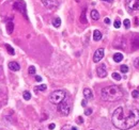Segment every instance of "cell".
Wrapping results in <instances>:
<instances>
[{
    "mask_svg": "<svg viewBox=\"0 0 139 130\" xmlns=\"http://www.w3.org/2000/svg\"><path fill=\"white\" fill-rule=\"evenodd\" d=\"M111 122L120 130L131 129L139 123V110L132 106L119 107L112 113Z\"/></svg>",
    "mask_w": 139,
    "mask_h": 130,
    "instance_id": "cell-1",
    "label": "cell"
},
{
    "mask_svg": "<svg viewBox=\"0 0 139 130\" xmlns=\"http://www.w3.org/2000/svg\"><path fill=\"white\" fill-rule=\"evenodd\" d=\"M123 96H124V93L121 90V87L118 85L106 86L101 92V97L104 101H109V102L118 101L122 99Z\"/></svg>",
    "mask_w": 139,
    "mask_h": 130,
    "instance_id": "cell-2",
    "label": "cell"
},
{
    "mask_svg": "<svg viewBox=\"0 0 139 130\" xmlns=\"http://www.w3.org/2000/svg\"><path fill=\"white\" fill-rule=\"evenodd\" d=\"M65 98H66L65 92L62 90H57V91H54L49 95V101L51 103H54V105H59V103L62 102Z\"/></svg>",
    "mask_w": 139,
    "mask_h": 130,
    "instance_id": "cell-3",
    "label": "cell"
},
{
    "mask_svg": "<svg viewBox=\"0 0 139 130\" xmlns=\"http://www.w3.org/2000/svg\"><path fill=\"white\" fill-rule=\"evenodd\" d=\"M58 110L62 115H69L70 112H71V102L69 101L68 98H65L62 102L59 103Z\"/></svg>",
    "mask_w": 139,
    "mask_h": 130,
    "instance_id": "cell-4",
    "label": "cell"
},
{
    "mask_svg": "<svg viewBox=\"0 0 139 130\" xmlns=\"http://www.w3.org/2000/svg\"><path fill=\"white\" fill-rule=\"evenodd\" d=\"M125 7L130 13L139 12V0H125Z\"/></svg>",
    "mask_w": 139,
    "mask_h": 130,
    "instance_id": "cell-5",
    "label": "cell"
},
{
    "mask_svg": "<svg viewBox=\"0 0 139 130\" xmlns=\"http://www.w3.org/2000/svg\"><path fill=\"white\" fill-rule=\"evenodd\" d=\"M13 8L15 10H17V11H19L20 13H23L25 15V17L27 18V14H26V3L24 1H16L14 3Z\"/></svg>",
    "mask_w": 139,
    "mask_h": 130,
    "instance_id": "cell-6",
    "label": "cell"
},
{
    "mask_svg": "<svg viewBox=\"0 0 139 130\" xmlns=\"http://www.w3.org/2000/svg\"><path fill=\"white\" fill-rule=\"evenodd\" d=\"M96 74H97V76H99L100 78H105L107 76V67H106V65L104 63L100 64V66L97 67Z\"/></svg>",
    "mask_w": 139,
    "mask_h": 130,
    "instance_id": "cell-7",
    "label": "cell"
},
{
    "mask_svg": "<svg viewBox=\"0 0 139 130\" xmlns=\"http://www.w3.org/2000/svg\"><path fill=\"white\" fill-rule=\"evenodd\" d=\"M43 3V6L47 9H55L58 7V1L57 0H41Z\"/></svg>",
    "mask_w": 139,
    "mask_h": 130,
    "instance_id": "cell-8",
    "label": "cell"
},
{
    "mask_svg": "<svg viewBox=\"0 0 139 130\" xmlns=\"http://www.w3.org/2000/svg\"><path fill=\"white\" fill-rule=\"evenodd\" d=\"M103 58H104V49L103 48H99L95 52H94V55H93V62L97 63L100 62Z\"/></svg>",
    "mask_w": 139,
    "mask_h": 130,
    "instance_id": "cell-9",
    "label": "cell"
},
{
    "mask_svg": "<svg viewBox=\"0 0 139 130\" xmlns=\"http://www.w3.org/2000/svg\"><path fill=\"white\" fill-rule=\"evenodd\" d=\"M84 96L87 100L93 99V92H92L91 89H89V87H86V89H84Z\"/></svg>",
    "mask_w": 139,
    "mask_h": 130,
    "instance_id": "cell-10",
    "label": "cell"
},
{
    "mask_svg": "<svg viewBox=\"0 0 139 130\" xmlns=\"http://www.w3.org/2000/svg\"><path fill=\"white\" fill-rule=\"evenodd\" d=\"M9 68L11 70H13V71H18L20 69V65L17 63V62L12 61V62H10L9 63Z\"/></svg>",
    "mask_w": 139,
    "mask_h": 130,
    "instance_id": "cell-11",
    "label": "cell"
},
{
    "mask_svg": "<svg viewBox=\"0 0 139 130\" xmlns=\"http://www.w3.org/2000/svg\"><path fill=\"white\" fill-rule=\"evenodd\" d=\"M13 30H14V25H13V23H12V20H11V19L7 20V32H8L9 34H12Z\"/></svg>",
    "mask_w": 139,
    "mask_h": 130,
    "instance_id": "cell-12",
    "label": "cell"
},
{
    "mask_svg": "<svg viewBox=\"0 0 139 130\" xmlns=\"http://www.w3.org/2000/svg\"><path fill=\"white\" fill-rule=\"evenodd\" d=\"M133 46H132V48L134 50H136V49H139V35L137 36H134V39H133Z\"/></svg>",
    "mask_w": 139,
    "mask_h": 130,
    "instance_id": "cell-13",
    "label": "cell"
},
{
    "mask_svg": "<svg viewBox=\"0 0 139 130\" xmlns=\"http://www.w3.org/2000/svg\"><path fill=\"white\" fill-rule=\"evenodd\" d=\"M93 40L95 42H99L102 40V33L100 32V30H94L93 31Z\"/></svg>",
    "mask_w": 139,
    "mask_h": 130,
    "instance_id": "cell-14",
    "label": "cell"
},
{
    "mask_svg": "<svg viewBox=\"0 0 139 130\" xmlns=\"http://www.w3.org/2000/svg\"><path fill=\"white\" fill-rule=\"evenodd\" d=\"M91 18L93 20H99L100 19V13L96 10H92L91 11Z\"/></svg>",
    "mask_w": 139,
    "mask_h": 130,
    "instance_id": "cell-15",
    "label": "cell"
},
{
    "mask_svg": "<svg viewBox=\"0 0 139 130\" xmlns=\"http://www.w3.org/2000/svg\"><path fill=\"white\" fill-rule=\"evenodd\" d=\"M123 60V54L120 53V52H117L114 54V61L117 62V63H119V62H121Z\"/></svg>",
    "mask_w": 139,
    "mask_h": 130,
    "instance_id": "cell-16",
    "label": "cell"
},
{
    "mask_svg": "<svg viewBox=\"0 0 139 130\" xmlns=\"http://www.w3.org/2000/svg\"><path fill=\"white\" fill-rule=\"evenodd\" d=\"M51 24H53V26L55 28H59L61 26V19L59 17H56L53 19V22H51Z\"/></svg>",
    "mask_w": 139,
    "mask_h": 130,
    "instance_id": "cell-17",
    "label": "cell"
},
{
    "mask_svg": "<svg viewBox=\"0 0 139 130\" xmlns=\"http://www.w3.org/2000/svg\"><path fill=\"white\" fill-rule=\"evenodd\" d=\"M86 11H87V10H86V9H84V10H82V13H81V15H80V22H81L82 24H87V18H86Z\"/></svg>",
    "mask_w": 139,
    "mask_h": 130,
    "instance_id": "cell-18",
    "label": "cell"
},
{
    "mask_svg": "<svg viewBox=\"0 0 139 130\" xmlns=\"http://www.w3.org/2000/svg\"><path fill=\"white\" fill-rule=\"evenodd\" d=\"M23 97H24L25 100H30V99H31V94H30L28 91H25L23 93Z\"/></svg>",
    "mask_w": 139,
    "mask_h": 130,
    "instance_id": "cell-19",
    "label": "cell"
},
{
    "mask_svg": "<svg viewBox=\"0 0 139 130\" xmlns=\"http://www.w3.org/2000/svg\"><path fill=\"white\" fill-rule=\"evenodd\" d=\"M120 70H121V72H123V74H126V72H128V70H130V68H128L127 65L123 64L120 66Z\"/></svg>",
    "mask_w": 139,
    "mask_h": 130,
    "instance_id": "cell-20",
    "label": "cell"
},
{
    "mask_svg": "<svg viewBox=\"0 0 139 130\" xmlns=\"http://www.w3.org/2000/svg\"><path fill=\"white\" fill-rule=\"evenodd\" d=\"M61 130H78V129L74 126H71V125H65V126L61 128Z\"/></svg>",
    "mask_w": 139,
    "mask_h": 130,
    "instance_id": "cell-21",
    "label": "cell"
},
{
    "mask_svg": "<svg viewBox=\"0 0 139 130\" xmlns=\"http://www.w3.org/2000/svg\"><path fill=\"white\" fill-rule=\"evenodd\" d=\"M111 77H112V79H115L116 81H120V80L122 79L121 76H120V74H118V72H112Z\"/></svg>",
    "mask_w": 139,
    "mask_h": 130,
    "instance_id": "cell-22",
    "label": "cell"
},
{
    "mask_svg": "<svg viewBox=\"0 0 139 130\" xmlns=\"http://www.w3.org/2000/svg\"><path fill=\"white\" fill-rule=\"evenodd\" d=\"M6 47H7V49H8V52H9V54H11V55H14L15 54V51H14V49L10 46L9 44H6Z\"/></svg>",
    "mask_w": 139,
    "mask_h": 130,
    "instance_id": "cell-23",
    "label": "cell"
},
{
    "mask_svg": "<svg viewBox=\"0 0 139 130\" xmlns=\"http://www.w3.org/2000/svg\"><path fill=\"white\" fill-rule=\"evenodd\" d=\"M123 26H124L125 29H130V28H131V22H130V19H124V22H123Z\"/></svg>",
    "mask_w": 139,
    "mask_h": 130,
    "instance_id": "cell-24",
    "label": "cell"
},
{
    "mask_svg": "<svg viewBox=\"0 0 139 130\" xmlns=\"http://www.w3.org/2000/svg\"><path fill=\"white\" fill-rule=\"evenodd\" d=\"M114 26H115L116 29H119V28L121 27V20H120L119 18H117V19L115 20V23H114Z\"/></svg>",
    "mask_w": 139,
    "mask_h": 130,
    "instance_id": "cell-25",
    "label": "cell"
},
{
    "mask_svg": "<svg viewBox=\"0 0 139 130\" xmlns=\"http://www.w3.org/2000/svg\"><path fill=\"white\" fill-rule=\"evenodd\" d=\"M132 97L135 98V99H136V98H138V97H139V91H138V90H134V91L132 92Z\"/></svg>",
    "mask_w": 139,
    "mask_h": 130,
    "instance_id": "cell-26",
    "label": "cell"
},
{
    "mask_svg": "<svg viewBox=\"0 0 139 130\" xmlns=\"http://www.w3.org/2000/svg\"><path fill=\"white\" fill-rule=\"evenodd\" d=\"M28 71H29V74L30 75H34L35 74V67L34 66H29V68H28Z\"/></svg>",
    "mask_w": 139,
    "mask_h": 130,
    "instance_id": "cell-27",
    "label": "cell"
},
{
    "mask_svg": "<svg viewBox=\"0 0 139 130\" xmlns=\"http://www.w3.org/2000/svg\"><path fill=\"white\" fill-rule=\"evenodd\" d=\"M134 66H135L137 69H139V57L134 60Z\"/></svg>",
    "mask_w": 139,
    "mask_h": 130,
    "instance_id": "cell-28",
    "label": "cell"
},
{
    "mask_svg": "<svg viewBox=\"0 0 139 130\" xmlns=\"http://www.w3.org/2000/svg\"><path fill=\"white\" fill-rule=\"evenodd\" d=\"M46 89H47V86H46V84H41L38 86V91H45Z\"/></svg>",
    "mask_w": 139,
    "mask_h": 130,
    "instance_id": "cell-29",
    "label": "cell"
},
{
    "mask_svg": "<svg viewBox=\"0 0 139 130\" xmlns=\"http://www.w3.org/2000/svg\"><path fill=\"white\" fill-rule=\"evenodd\" d=\"M85 114H86V115H91V114H92V109L91 108L86 109V110H85Z\"/></svg>",
    "mask_w": 139,
    "mask_h": 130,
    "instance_id": "cell-30",
    "label": "cell"
},
{
    "mask_svg": "<svg viewBox=\"0 0 139 130\" xmlns=\"http://www.w3.org/2000/svg\"><path fill=\"white\" fill-rule=\"evenodd\" d=\"M76 121H77V124H82V123H84V118H82L81 116H78Z\"/></svg>",
    "mask_w": 139,
    "mask_h": 130,
    "instance_id": "cell-31",
    "label": "cell"
},
{
    "mask_svg": "<svg viewBox=\"0 0 139 130\" xmlns=\"http://www.w3.org/2000/svg\"><path fill=\"white\" fill-rule=\"evenodd\" d=\"M104 23L106 24V25H109L111 22H110V18H108V17H106L105 19H104Z\"/></svg>",
    "mask_w": 139,
    "mask_h": 130,
    "instance_id": "cell-32",
    "label": "cell"
},
{
    "mask_svg": "<svg viewBox=\"0 0 139 130\" xmlns=\"http://www.w3.org/2000/svg\"><path fill=\"white\" fill-rule=\"evenodd\" d=\"M81 106L84 107V108H86V107H87V99H86V98H85V99L81 101Z\"/></svg>",
    "mask_w": 139,
    "mask_h": 130,
    "instance_id": "cell-33",
    "label": "cell"
},
{
    "mask_svg": "<svg viewBox=\"0 0 139 130\" xmlns=\"http://www.w3.org/2000/svg\"><path fill=\"white\" fill-rule=\"evenodd\" d=\"M35 80H37L38 82H41V81H42V77H41V76H35Z\"/></svg>",
    "mask_w": 139,
    "mask_h": 130,
    "instance_id": "cell-34",
    "label": "cell"
},
{
    "mask_svg": "<svg viewBox=\"0 0 139 130\" xmlns=\"http://www.w3.org/2000/svg\"><path fill=\"white\" fill-rule=\"evenodd\" d=\"M55 127H56V126H55V124H50L49 126H48V128H49V129H54Z\"/></svg>",
    "mask_w": 139,
    "mask_h": 130,
    "instance_id": "cell-35",
    "label": "cell"
},
{
    "mask_svg": "<svg viewBox=\"0 0 139 130\" xmlns=\"http://www.w3.org/2000/svg\"><path fill=\"white\" fill-rule=\"evenodd\" d=\"M103 1H106V2H112V1H114V0H103Z\"/></svg>",
    "mask_w": 139,
    "mask_h": 130,
    "instance_id": "cell-36",
    "label": "cell"
},
{
    "mask_svg": "<svg viewBox=\"0 0 139 130\" xmlns=\"http://www.w3.org/2000/svg\"><path fill=\"white\" fill-rule=\"evenodd\" d=\"M138 91H139V86H138Z\"/></svg>",
    "mask_w": 139,
    "mask_h": 130,
    "instance_id": "cell-37",
    "label": "cell"
},
{
    "mask_svg": "<svg viewBox=\"0 0 139 130\" xmlns=\"http://www.w3.org/2000/svg\"><path fill=\"white\" fill-rule=\"evenodd\" d=\"M39 130H42V129H39Z\"/></svg>",
    "mask_w": 139,
    "mask_h": 130,
    "instance_id": "cell-38",
    "label": "cell"
},
{
    "mask_svg": "<svg viewBox=\"0 0 139 130\" xmlns=\"http://www.w3.org/2000/svg\"><path fill=\"white\" fill-rule=\"evenodd\" d=\"M90 130H93V129H90Z\"/></svg>",
    "mask_w": 139,
    "mask_h": 130,
    "instance_id": "cell-39",
    "label": "cell"
}]
</instances>
